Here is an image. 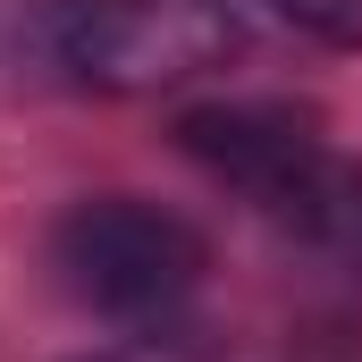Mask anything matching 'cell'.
Segmentation results:
<instances>
[{"label":"cell","mask_w":362,"mask_h":362,"mask_svg":"<svg viewBox=\"0 0 362 362\" xmlns=\"http://www.w3.org/2000/svg\"><path fill=\"white\" fill-rule=\"evenodd\" d=\"M228 8H253L278 34H303L320 51H362V0H228Z\"/></svg>","instance_id":"277c9868"},{"label":"cell","mask_w":362,"mask_h":362,"mask_svg":"<svg viewBox=\"0 0 362 362\" xmlns=\"http://www.w3.org/2000/svg\"><path fill=\"white\" fill-rule=\"evenodd\" d=\"M85 362H194V354L160 346V337H135V346H101V354H85Z\"/></svg>","instance_id":"5b68a950"},{"label":"cell","mask_w":362,"mask_h":362,"mask_svg":"<svg viewBox=\"0 0 362 362\" xmlns=\"http://www.w3.org/2000/svg\"><path fill=\"white\" fill-rule=\"evenodd\" d=\"M25 42L76 93H169L236 59L228 0H34Z\"/></svg>","instance_id":"7a4b0ae2"},{"label":"cell","mask_w":362,"mask_h":362,"mask_svg":"<svg viewBox=\"0 0 362 362\" xmlns=\"http://www.w3.org/2000/svg\"><path fill=\"white\" fill-rule=\"evenodd\" d=\"M202 270H211L202 228L152 194H85L51 219V278L101 320L152 329L202 295Z\"/></svg>","instance_id":"3957f363"},{"label":"cell","mask_w":362,"mask_h":362,"mask_svg":"<svg viewBox=\"0 0 362 362\" xmlns=\"http://www.w3.org/2000/svg\"><path fill=\"white\" fill-rule=\"evenodd\" d=\"M177 144L270 228L362 278V160L320 135V118L286 101H202L177 118Z\"/></svg>","instance_id":"6da1fadb"}]
</instances>
